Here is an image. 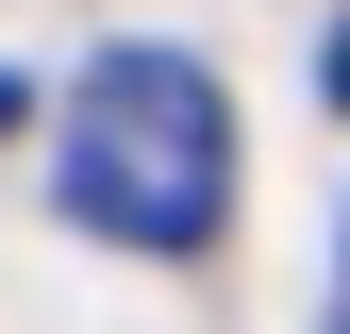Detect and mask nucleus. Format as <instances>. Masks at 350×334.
<instances>
[{
  "instance_id": "7ed1b4c3",
  "label": "nucleus",
  "mask_w": 350,
  "mask_h": 334,
  "mask_svg": "<svg viewBox=\"0 0 350 334\" xmlns=\"http://www.w3.org/2000/svg\"><path fill=\"white\" fill-rule=\"evenodd\" d=\"M334 334H350V318H334Z\"/></svg>"
},
{
  "instance_id": "f03ea898",
  "label": "nucleus",
  "mask_w": 350,
  "mask_h": 334,
  "mask_svg": "<svg viewBox=\"0 0 350 334\" xmlns=\"http://www.w3.org/2000/svg\"><path fill=\"white\" fill-rule=\"evenodd\" d=\"M334 101H350V17H334Z\"/></svg>"
},
{
  "instance_id": "f257e3e1",
  "label": "nucleus",
  "mask_w": 350,
  "mask_h": 334,
  "mask_svg": "<svg viewBox=\"0 0 350 334\" xmlns=\"http://www.w3.org/2000/svg\"><path fill=\"white\" fill-rule=\"evenodd\" d=\"M67 218L100 250H217L234 234V101L200 51H100L67 84V151H51Z\"/></svg>"
}]
</instances>
